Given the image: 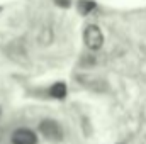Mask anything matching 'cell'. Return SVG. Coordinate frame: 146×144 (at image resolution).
Instances as JSON below:
<instances>
[{
  "label": "cell",
  "instance_id": "cell-4",
  "mask_svg": "<svg viewBox=\"0 0 146 144\" xmlns=\"http://www.w3.org/2000/svg\"><path fill=\"white\" fill-rule=\"evenodd\" d=\"M53 41H54V31H53V27H51V26L44 24V26H41V27L37 29V32H36L37 46L46 48V46H49Z\"/></svg>",
  "mask_w": 146,
  "mask_h": 144
},
{
  "label": "cell",
  "instance_id": "cell-6",
  "mask_svg": "<svg viewBox=\"0 0 146 144\" xmlns=\"http://www.w3.org/2000/svg\"><path fill=\"white\" fill-rule=\"evenodd\" d=\"M76 9H78L80 15H88L95 9V2L94 0H78L76 2Z\"/></svg>",
  "mask_w": 146,
  "mask_h": 144
},
{
  "label": "cell",
  "instance_id": "cell-5",
  "mask_svg": "<svg viewBox=\"0 0 146 144\" xmlns=\"http://www.w3.org/2000/svg\"><path fill=\"white\" fill-rule=\"evenodd\" d=\"M68 95V87L63 83V81H56L51 85L49 88V97L54 98V100H63L65 97Z\"/></svg>",
  "mask_w": 146,
  "mask_h": 144
},
{
  "label": "cell",
  "instance_id": "cell-1",
  "mask_svg": "<svg viewBox=\"0 0 146 144\" xmlns=\"http://www.w3.org/2000/svg\"><path fill=\"white\" fill-rule=\"evenodd\" d=\"M39 132L46 141H51V143L63 141V127L60 126V122H56L53 119L41 120L39 122Z\"/></svg>",
  "mask_w": 146,
  "mask_h": 144
},
{
  "label": "cell",
  "instance_id": "cell-7",
  "mask_svg": "<svg viewBox=\"0 0 146 144\" xmlns=\"http://www.w3.org/2000/svg\"><path fill=\"white\" fill-rule=\"evenodd\" d=\"M54 3L60 5V7H63V9H68L72 5V0H54Z\"/></svg>",
  "mask_w": 146,
  "mask_h": 144
},
{
  "label": "cell",
  "instance_id": "cell-2",
  "mask_svg": "<svg viewBox=\"0 0 146 144\" xmlns=\"http://www.w3.org/2000/svg\"><path fill=\"white\" fill-rule=\"evenodd\" d=\"M83 42L90 51H99L104 46V34L97 24H88L83 29Z\"/></svg>",
  "mask_w": 146,
  "mask_h": 144
},
{
  "label": "cell",
  "instance_id": "cell-8",
  "mask_svg": "<svg viewBox=\"0 0 146 144\" xmlns=\"http://www.w3.org/2000/svg\"><path fill=\"white\" fill-rule=\"evenodd\" d=\"M0 10H2V7H0Z\"/></svg>",
  "mask_w": 146,
  "mask_h": 144
},
{
  "label": "cell",
  "instance_id": "cell-3",
  "mask_svg": "<svg viewBox=\"0 0 146 144\" xmlns=\"http://www.w3.org/2000/svg\"><path fill=\"white\" fill-rule=\"evenodd\" d=\"M10 141H12V144H37V137L31 129L21 127L12 132Z\"/></svg>",
  "mask_w": 146,
  "mask_h": 144
}]
</instances>
